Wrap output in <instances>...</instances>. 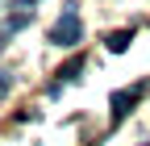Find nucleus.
Here are the masks:
<instances>
[{
  "instance_id": "1",
  "label": "nucleus",
  "mask_w": 150,
  "mask_h": 146,
  "mask_svg": "<svg viewBox=\"0 0 150 146\" xmlns=\"http://www.w3.org/2000/svg\"><path fill=\"white\" fill-rule=\"evenodd\" d=\"M79 33H83V25H79V13L67 4V9H63V21L50 29V42H54V46H79Z\"/></svg>"
},
{
  "instance_id": "2",
  "label": "nucleus",
  "mask_w": 150,
  "mask_h": 146,
  "mask_svg": "<svg viewBox=\"0 0 150 146\" xmlns=\"http://www.w3.org/2000/svg\"><path fill=\"white\" fill-rule=\"evenodd\" d=\"M138 96H142V88H134V92H117V96H112V121H121V117H125V108L134 104Z\"/></svg>"
},
{
  "instance_id": "3",
  "label": "nucleus",
  "mask_w": 150,
  "mask_h": 146,
  "mask_svg": "<svg viewBox=\"0 0 150 146\" xmlns=\"http://www.w3.org/2000/svg\"><path fill=\"white\" fill-rule=\"evenodd\" d=\"M129 42H134V29H121V33H112V38H108V50H125Z\"/></svg>"
},
{
  "instance_id": "4",
  "label": "nucleus",
  "mask_w": 150,
  "mask_h": 146,
  "mask_svg": "<svg viewBox=\"0 0 150 146\" xmlns=\"http://www.w3.org/2000/svg\"><path fill=\"white\" fill-rule=\"evenodd\" d=\"M8 84H13V79H8V71H0V96L8 92Z\"/></svg>"
}]
</instances>
